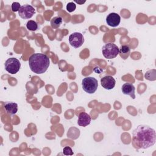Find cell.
<instances>
[{
	"instance_id": "obj_1",
	"label": "cell",
	"mask_w": 156,
	"mask_h": 156,
	"mask_svg": "<svg viewBox=\"0 0 156 156\" xmlns=\"http://www.w3.org/2000/svg\"><path fill=\"white\" fill-rule=\"evenodd\" d=\"M156 141L155 130L149 126H138L132 133V143L135 148L146 149L154 146Z\"/></svg>"
},
{
	"instance_id": "obj_2",
	"label": "cell",
	"mask_w": 156,
	"mask_h": 156,
	"mask_svg": "<svg viewBox=\"0 0 156 156\" xmlns=\"http://www.w3.org/2000/svg\"><path fill=\"white\" fill-rule=\"evenodd\" d=\"M28 61L30 69L36 74H43L46 72L50 64L48 55L41 53L33 54Z\"/></svg>"
},
{
	"instance_id": "obj_3",
	"label": "cell",
	"mask_w": 156,
	"mask_h": 156,
	"mask_svg": "<svg viewBox=\"0 0 156 156\" xmlns=\"http://www.w3.org/2000/svg\"><path fill=\"white\" fill-rule=\"evenodd\" d=\"M83 90L88 94L94 93L98 87V82L96 79L93 77H86L82 81Z\"/></svg>"
},
{
	"instance_id": "obj_4",
	"label": "cell",
	"mask_w": 156,
	"mask_h": 156,
	"mask_svg": "<svg viewBox=\"0 0 156 156\" xmlns=\"http://www.w3.org/2000/svg\"><path fill=\"white\" fill-rule=\"evenodd\" d=\"M102 52L105 58L112 59L119 54V48L115 44L108 43L102 46Z\"/></svg>"
},
{
	"instance_id": "obj_5",
	"label": "cell",
	"mask_w": 156,
	"mask_h": 156,
	"mask_svg": "<svg viewBox=\"0 0 156 156\" xmlns=\"http://www.w3.org/2000/svg\"><path fill=\"white\" fill-rule=\"evenodd\" d=\"M5 69L10 74H14L17 73L21 67L20 61L14 57L8 58L4 64Z\"/></svg>"
},
{
	"instance_id": "obj_6",
	"label": "cell",
	"mask_w": 156,
	"mask_h": 156,
	"mask_svg": "<svg viewBox=\"0 0 156 156\" xmlns=\"http://www.w3.org/2000/svg\"><path fill=\"white\" fill-rule=\"evenodd\" d=\"M35 13V9L32 5L29 4H26L21 6L18 11L19 16L24 20L32 18Z\"/></svg>"
},
{
	"instance_id": "obj_7",
	"label": "cell",
	"mask_w": 156,
	"mask_h": 156,
	"mask_svg": "<svg viewBox=\"0 0 156 156\" xmlns=\"http://www.w3.org/2000/svg\"><path fill=\"white\" fill-rule=\"evenodd\" d=\"M69 42L73 47L78 48L80 47L84 42L83 36L80 32H74L69 35Z\"/></svg>"
},
{
	"instance_id": "obj_8",
	"label": "cell",
	"mask_w": 156,
	"mask_h": 156,
	"mask_svg": "<svg viewBox=\"0 0 156 156\" xmlns=\"http://www.w3.org/2000/svg\"><path fill=\"white\" fill-rule=\"evenodd\" d=\"M116 83L115 79L111 76H105L101 78V84L106 90H112L114 88Z\"/></svg>"
},
{
	"instance_id": "obj_9",
	"label": "cell",
	"mask_w": 156,
	"mask_h": 156,
	"mask_svg": "<svg viewBox=\"0 0 156 156\" xmlns=\"http://www.w3.org/2000/svg\"><path fill=\"white\" fill-rule=\"evenodd\" d=\"M121 22V17L116 13H109L106 18V23L107 24L111 27H116L118 26Z\"/></svg>"
},
{
	"instance_id": "obj_10",
	"label": "cell",
	"mask_w": 156,
	"mask_h": 156,
	"mask_svg": "<svg viewBox=\"0 0 156 156\" xmlns=\"http://www.w3.org/2000/svg\"><path fill=\"white\" fill-rule=\"evenodd\" d=\"M122 92L124 94L130 96L133 99H135V88L134 85L131 83H125L121 87Z\"/></svg>"
},
{
	"instance_id": "obj_11",
	"label": "cell",
	"mask_w": 156,
	"mask_h": 156,
	"mask_svg": "<svg viewBox=\"0 0 156 156\" xmlns=\"http://www.w3.org/2000/svg\"><path fill=\"white\" fill-rule=\"evenodd\" d=\"M91 120V118L88 113L82 112V113H80L79 115L77 124L80 126L85 127L90 124Z\"/></svg>"
},
{
	"instance_id": "obj_12",
	"label": "cell",
	"mask_w": 156,
	"mask_h": 156,
	"mask_svg": "<svg viewBox=\"0 0 156 156\" xmlns=\"http://www.w3.org/2000/svg\"><path fill=\"white\" fill-rule=\"evenodd\" d=\"M4 108L6 113L9 115H15L18 112V105L13 102H5L4 104Z\"/></svg>"
},
{
	"instance_id": "obj_13",
	"label": "cell",
	"mask_w": 156,
	"mask_h": 156,
	"mask_svg": "<svg viewBox=\"0 0 156 156\" xmlns=\"http://www.w3.org/2000/svg\"><path fill=\"white\" fill-rule=\"evenodd\" d=\"M130 54V48L128 45H122L119 48V54L124 60L128 58Z\"/></svg>"
},
{
	"instance_id": "obj_14",
	"label": "cell",
	"mask_w": 156,
	"mask_h": 156,
	"mask_svg": "<svg viewBox=\"0 0 156 156\" xmlns=\"http://www.w3.org/2000/svg\"><path fill=\"white\" fill-rule=\"evenodd\" d=\"M62 23V18L60 16H55L51 20V26L53 29L58 28Z\"/></svg>"
},
{
	"instance_id": "obj_15",
	"label": "cell",
	"mask_w": 156,
	"mask_h": 156,
	"mask_svg": "<svg viewBox=\"0 0 156 156\" xmlns=\"http://www.w3.org/2000/svg\"><path fill=\"white\" fill-rule=\"evenodd\" d=\"M27 29L30 31H35L38 29V24L36 21L33 20H29L26 24Z\"/></svg>"
},
{
	"instance_id": "obj_16",
	"label": "cell",
	"mask_w": 156,
	"mask_h": 156,
	"mask_svg": "<svg viewBox=\"0 0 156 156\" xmlns=\"http://www.w3.org/2000/svg\"><path fill=\"white\" fill-rule=\"evenodd\" d=\"M76 5L74 2H69L66 5V10L69 12H73L76 10Z\"/></svg>"
},
{
	"instance_id": "obj_17",
	"label": "cell",
	"mask_w": 156,
	"mask_h": 156,
	"mask_svg": "<svg viewBox=\"0 0 156 156\" xmlns=\"http://www.w3.org/2000/svg\"><path fill=\"white\" fill-rule=\"evenodd\" d=\"M63 153L65 155H73V151L72 149L69 146H66L63 149Z\"/></svg>"
},
{
	"instance_id": "obj_18",
	"label": "cell",
	"mask_w": 156,
	"mask_h": 156,
	"mask_svg": "<svg viewBox=\"0 0 156 156\" xmlns=\"http://www.w3.org/2000/svg\"><path fill=\"white\" fill-rule=\"evenodd\" d=\"M20 7H21L20 4L19 2H14L12 4V10L13 12H18L20 9Z\"/></svg>"
},
{
	"instance_id": "obj_19",
	"label": "cell",
	"mask_w": 156,
	"mask_h": 156,
	"mask_svg": "<svg viewBox=\"0 0 156 156\" xmlns=\"http://www.w3.org/2000/svg\"><path fill=\"white\" fill-rule=\"evenodd\" d=\"M76 2L78 3V4H83L84 2H85V1H82V2H79V1H75Z\"/></svg>"
}]
</instances>
